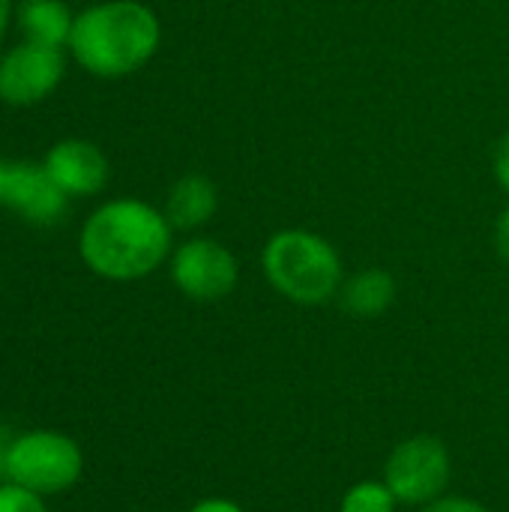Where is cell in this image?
Instances as JSON below:
<instances>
[{"label":"cell","mask_w":509,"mask_h":512,"mask_svg":"<svg viewBox=\"0 0 509 512\" xmlns=\"http://www.w3.org/2000/svg\"><path fill=\"white\" fill-rule=\"evenodd\" d=\"M168 216L138 198H114L96 207L78 234V255L90 273L108 282H138L171 258Z\"/></svg>","instance_id":"6da1fadb"},{"label":"cell","mask_w":509,"mask_h":512,"mask_svg":"<svg viewBox=\"0 0 509 512\" xmlns=\"http://www.w3.org/2000/svg\"><path fill=\"white\" fill-rule=\"evenodd\" d=\"M162 42L159 15L141 0H102L75 15L69 51L96 78H126L147 66Z\"/></svg>","instance_id":"7a4b0ae2"},{"label":"cell","mask_w":509,"mask_h":512,"mask_svg":"<svg viewBox=\"0 0 509 512\" xmlns=\"http://www.w3.org/2000/svg\"><path fill=\"white\" fill-rule=\"evenodd\" d=\"M261 267L273 291L297 306H321L333 300L345 282L336 246L306 228L276 231L261 252Z\"/></svg>","instance_id":"3957f363"},{"label":"cell","mask_w":509,"mask_h":512,"mask_svg":"<svg viewBox=\"0 0 509 512\" xmlns=\"http://www.w3.org/2000/svg\"><path fill=\"white\" fill-rule=\"evenodd\" d=\"M84 474V453L63 432H24L6 447V480L42 498L69 492Z\"/></svg>","instance_id":"277c9868"},{"label":"cell","mask_w":509,"mask_h":512,"mask_svg":"<svg viewBox=\"0 0 509 512\" xmlns=\"http://www.w3.org/2000/svg\"><path fill=\"white\" fill-rule=\"evenodd\" d=\"M450 450L435 435H414L393 447L384 465V483L399 504L426 507L444 498L450 486Z\"/></svg>","instance_id":"5b68a950"},{"label":"cell","mask_w":509,"mask_h":512,"mask_svg":"<svg viewBox=\"0 0 509 512\" xmlns=\"http://www.w3.org/2000/svg\"><path fill=\"white\" fill-rule=\"evenodd\" d=\"M171 282L195 303H216L237 288L240 264L219 240L192 237L171 252Z\"/></svg>","instance_id":"8992f818"},{"label":"cell","mask_w":509,"mask_h":512,"mask_svg":"<svg viewBox=\"0 0 509 512\" xmlns=\"http://www.w3.org/2000/svg\"><path fill=\"white\" fill-rule=\"evenodd\" d=\"M66 75L63 48L18 42L0 54V102L12 108H30L45 102Z\"/></svg>","instance_id":"52a82bcc"},{"label":"cell","mask_w":509,"mask_h":512,"mask_svg":"<svg viewBox=\"0 0 509 512\" xmlns=\"http://www.w3.org/2000/svg\"><path fill=\"white\" fill-rule=\"evenodd\" d=\"M69 195L54 183L42 162H9L3 183V207H9L27 225H57L69 210Z\"/></svg>","instance_id":"ba28073f"},{"label":"cell","mask_w":509,"mask_h":512,"mask_svg":"<svg viewBox=\"0 0 509 512\" xmlns=\"http://www.w3.org/2000/svg\"><path fill=\"white\" fill-rule=\"evenodd\" d=\"M42 165L69 198L99 195L111 180L108 156L87 138H63L51 144Z\"/></svg>","instance_id":"9c48e42d"},{"label":"cell","mask_w":509,"mask_h":512,"mask_svg":"<svg viewBox=\"0 0 509 512\" xmlns=\"http://www.w3.org/2000/svg\"><path fill=\"white\" fill-rule=\"evenodd\" d=\"M219 210V189L204 174H186L180 177L165 201V216L174 231H195L207 225Z\"/></svg>","instance_id":"30bf717a"},{"label":"cell","mask_w":509,"mask_h":512,"mask_svg":"<svg viewBox=\"0 0 509 512\" xmlns=\"http://www.w3.org/2000/svg\"><path fill=\"white\" fill-rule=\"evenodd\" d=\"M15 21L27 42L66 48L72 36L75 15L63 0H18Z\"/></svg>","instance_id":"8fae6325"},{"label":"cell","mask_w":509,"mask_h":512,"mask_svg":"<svg viewBox=\"0 0 509 512\" xmlns=\"http://www.w3.org/2000/svg\"><path fill=\"white\" fill-rule=\"evenodd\" d=\"M339 300L342 309L354 318H378L396 303V279L381 267L360 270L342 282Z\"/></svg>","instance_id":"7c38bea8"},{"label":"cell","mask_w":509,"mask_h":512,"mask_svg":"<svg viewBox=\"0 0 509 512\" xmlns=\"http://www.w3.org/2000/svg\"><path fill=\"white\" fill-rule=\"evenodd\" d=\"M399 501L384 480H360L345 489L339 512H396Z\"/></svg>","instance_id":"4fadbf2b"},{"label":"cell","mask_w":509,"mask_h":512,"mask_svg":"<svg viewBox=\"0 0 509 512\" xmlns=\"http://www.w3.org/2000/svg\"><path fill=\"white\" fill-rule=\"evenodd\" d=\"M0 512H48V507L42 495L6 480L0 486Z\"/></svg>","instance_id":"5bb4252c"},{"label":"cell","mask_w":509,"mask_h":512,"mask_svg":"<svg viewBox=\"0 0 509 512\" xmlns=\"http://www.w3.org/2000/svg\"><path fill=\"white\" fill-rule=\"evenodd\" d=\"M420 512H492L489 507H483V504H477V501H471V498H438V501H432V504H426Z\"/></svg>","instance_id":"9a60e30c"},{"label":"cell","mask_w":509,"mask_h":512,"mask_svg":"<svg viewBox=\"0 0 509 512\" xmlns=\"http://www.w3.org/2000/svg\"><path fill=\"white\" fill-rule=\"evenodd\" d=\"M495 180L498 186L509 192V129L507 135L498 141V150H495Z\"/></svg>","instance_id":"2e32d148"},{"label":"cell","mask_w":509,"mask_h":512,"mask_svg":"<svg viewBox=\"0 0 509 512\" xmlns=\"http://www.w3.org/2000/svg\"><path fill=\"white\" fill-rule=\"evenodd\" d=\"M495 249H498L501 261L509 264V204L501 210V216L495 222Z\"/></svg>","instance_id":"e0dca14e"},{"label":"cell","mask_w":509,"mask_h":512,"mask_svg":"<svg viewBox=\"0 0 509 512\" xmlns=\"http://www.w3.org/2000/svg\"><path fill=\"white\" fill-rule=\"evenodd\" d=\"M186 512H243V507L228 501V498H204V501H198L192 510Z\"/></svg>","instance_id":"ac0fdd59"},{"label":"cell","mask_w":509,"mask_h":512,"mask_svg":"<svg viewBox=\"0 0 509 512\" xmlns=\"http://www.w3.org/2000/svg\"><path fill=\"white\" fill-rule=\"evenodd\" d=\"M12 12H15L12 0H0V45H3V36H6V30H9Z\"/></svg>","instance_id":"d6986e66"},{"label":"cell","mask_w":509,"mask_h":512,"mask_svg":"<svg viewBox=\"0 0 509 512\" xmlns=\"http://www.w3.org/2000/svg\"><path fill=\"white\" fill-rule=\"evenodd\" d=\"M6 447H9V441L0 444V486H3V480H6Z\"/></svg>","instance_id":"ffe728a7"},{"label":"cell","mask_w":509,"mask_h":512,"mask_svg":"<svg viewBox=\"0 0 509 512\" xmlns=\"http://www.w3.org/2000/svg\"><path fill=\"white\" fill-rule=\"evenodd\" d=\"M6 165H9V162H3V159H0V207H3V183H6Z\"/></svg>","instance_id":"44dd1931"}]
</instances>
